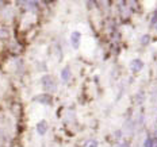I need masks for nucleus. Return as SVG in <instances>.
Segmentation results:
<instances>
[{
    "label": "nucleus",
    "mask_w": 157,
    "mask_h": 147,
    "mask_svg": "<svg viewBox=\"0 0 157 147\" xmlns=\"http://www.w3.org/2000/svg\"><path fill=\"white\" fill-rule=\"evenodd\" d=\"M35 101H38L39 104H42V105H52V101H53V97L50 93H39L35 99H34Z\"/></svg>",
    "instance_id": "2"
},
{
    "label": "nucleus",
    "mask_w": 157,
    "mask_h": 147,
    "mask_svg": "<svg viewBox=\"0 0 157 147\" xmlns=\"http://www.w3.org/2000/svg\"><path fill=\"white\" fill-rule=\"evenodd\" d=\"M37 132L39 134V135H45L47 132V128H49V124H47L46 120H41V122H38L37 124Z\"/></svg>",
    "instance_id": "7"
},
{
    "label": "nucleus",
    "mask_w": 157,
    "mask_h": 147,
    "mask_svg": "<svg viewBox=\"0 0 157 147\" xmlns=\"http://www.w3.org/2000/svg\"><path fill=\"white\" fill-rule=\"evenodd\" d=\"M142 68H144V62L140 60V58H136V60H133L130 64V69L134 73H138V72L142 70Z\"/></svg>",
    "instance_id": "5"
},
{
    "label": "nucleus",
    "mask_w": 157,
    "mask_h": 147,
    "mask_svg": "<svg viewBox=\"0 0 157 147\" xmlns=\"http://www.w3.org/2000/svg\"><path fill=\"white\" fill-rule=\"evenodd\" d=\"M25 10L29 11L30 14H37L38 11L41 10V3H39V0H29L26 7H25Z\"/></svg>",
    "instance_id": "3"
},
{
    "label": "nucleus",
    "mask_w": 157,
    "mask_h": 147,
    "mask_svg": "<svg viewBox=\"0 0 157 147\" xmlns=\"http://www.w3.org/2000/svg\"><path fill=\"white\" fill-rule=\"evenodd\" d=\"M42 1H49V0H42Z\"/></svg>",
    "instance_id": "14"
},
{
    "label": "nucleus",
    "mask_w": 157,
    "mask_h": 147,
    "mask_svg": "<svg viewBox=\"0 0 157 147\" xmlns=\"http://www.w3.org/2000/svg\"><path fill=\"white\" fill-rule=\"evenodd\" d=\"M81 43V32L80 31H73L71 34V45L73 49H78Z\"/></svg>",
    "instance_id": "4"
},
{
    "label": "nucleus",
    "mask_w": 157,
    "mask_h": 147,
    "mask_svg": "<svg viewBox=\"0 0 157 147\" xmlns=\"http://www.w3.org/2000/svg\"><path fill=\"white\" fill-rule=\"evenodd\" d=\"M27 1H29V0H16V5L21 7V8H25L27 4Z\"/></svg>",
    "instance_id": "10"
},
{
    "label": "nucleus",
    "mask_w": 157,
    "mask_h": 147,
    "mask_svg": "<svg viewBox=\"0 0 157 147\" xmlns=\"http://www.w3.org/2000/svg\"><path fill=\"white\" fill-rule=\"evenodd\" d=\"M42 86H43V91L47 92V93H52L57 89V82H56V78L50 74H46V76L42 77Z\"/></svg>",
    "instance_id": "1"
},
{
    "label": "nucleus",
    "mask_w": 157,
    "mask_h": 147,
    "mask_svg": "<svg viewBox=\"0 0 157 147\" xmlns=\"http://www.w3.org/2000/svg\"><path fill=\"white\" fill-rule=\"evenodd\" d=\"M144 147H157L156 142H154V139L152 136H148L145 143H144Z\"/></svg>",
    "instance_id": "8"
},
{
    "label": "nucleus",
    "mask_w": 157,
    "mask_h": 147,
    "mask_svg": "<svg viewBox=\"0 0 157 147\" xmlns=\"http://www.w3.org/2000/svg\"><path fill=\"white\" fill-rule=\"evenodd\" d=\"M157 23V11H154V14H153V16H152V19H150V24L154 27V24Z\"/></svg>",
    "instance_id": "11"
},
{
    "label": "nucleus",
    "mask_w": 157,
    "mask_h": 147,
    "mask_svg": "<svg viewBox=\"0 0 157 147\" xmlns=\"http://www.w3.org/2000/svg\"><path fill=\"white\" fill-rule=\"evenodd\" d=\"M88 147H98V142H96V140H92V142L88 144Z\"/></svg>",
    "instance_id": "12"
},
{
    "label": "nucleus",
    "mask_w": 157,
    "mask_h": 147,
    "mask_svg": "<svg viewBox=\"0 0 157 147\" xmlns=\"http://www.w3.org/2000/svg\"><path fill=\"white\" fill-rule=\"evenodd\" d=\"M71 77H72V72H71V68L69 66H65L63 70H61V80L63 82H69L71 81Z\"/></svg>",
    "instance_id": "6"
},
{
    "label": "nucleus",
    "mask_w": 157,
    "mask_h": 147,
    "mask_svg": "<svg viewBox=\"0 0 157 147\" xmlns=\"http://www.w3.org/2000/svg\"><path fill=\"white\" fill-rule=\"evenodd\" d=\"M149 42H150V36H149V35H144L141 38V45L145 46V45H148Z\"/></svg>",
    "instance_id": "9"
},
{
    "label": "nucleus",
    "mask_w": 157,
    "mask_h": 147,
    "mask_svg": "<svg viewBox=\"0 0 157 147\" xmlns=\"http://www.w3.org/2000/svg\"><path fill=\"white\" fill-rule=\"evenodd\" d=\"M154 27H156V30H157V23H156V24H154Z\"/></svg>",
    "instance_id": "13"
}]
</instances>
